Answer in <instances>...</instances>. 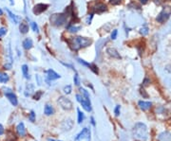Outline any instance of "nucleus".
Segmentation results:
<instances>
[{"label":"nucleus","instance_id":"nucleus-35","mask_svg":"<svg viewBox=\"0 0 171 141\" xmlns=\"http://www.w3.org/2000/svg\"><path fill=\"white\" fill-rule=\"evenodd\" d=\"M89 15H90V16H88V20H87V23H88V24H90L91 19H92V17H93V14H90Z\"/></svg>","mask_w":171,"mask_h":141},{"label":"nucleus","instance_id":"nucleus-5","mask_svg":"<svg viewBox=\"0 0 171 141\" xmlns=\"http://www.w3.org/2000/svg\"><path fill=\"white\" fill-rule=\"evenodd\" d=\"M57 102H58V104L64 109V110H71V109H72V102L69 99H67V98H65V97H60L59 99H58V100H57Z\"/></svg>","mask_w":171,"mask_h":141},{"label":"nucleus","instance_id":"nucleus-12","mask_svg":"<svg viewBox=\"0 0 171 141\" xmlns=\"http://www.w3.org/2000/svg\"><path fill=\"white\" fill-rule=\"evenodd\" d=\"M47 76H48L49 80H50V81L57 80V79H60L61 78V76L58 73H56L54 70H52V69H49L47 71Z\"/></svg>","mask_w":171,"mask_h":141},{"label":"nucleus","instance_id":"nucleus-13","mask_svg":"<svg viewBox=\"0 0 171 141\" xmlns=\"http://www.w3.org/2000/svg\"><path fill=\"white\" fill-rule=\"evenodd\" d=\"M16 132H17V135L19 136H25L26 135V129H25V125L23 122H20L17 127H16Z\"/></svg>","mask_w":171,"mask_h":141},{"label":"nucleus","instance_id":"nucleus-9","mask_svg":"<svg viewBox=\"0 0 171 141\" xmlns=\"http://www.w3.org/2000/svg\"><path fill=\"white\" fill-rule=\"evenodd\" d=\"M93 10V12H97V14H102V12L106 11L108 10V7L105 3H102V2H97L93 8H91Z\"/></svg>","mask_w":171,"mask_h":141},{"label":"nucleus","instance_id":"nucleus-24","mask_svg":"<svg viewBox=\"0 0 171 141\" xmlns=\"http://www.w3.org/2000/svg\"><path fill=\"white\" fill-rule=\"evenodd\" d=\"M7 11H8V14H9V15H10V17L14 20V22L15 23V24H17L18 23V19H17V17L15 16V14H14L11 11V10H7Z\"/></svg>","mask_w":171,"mask_h":141},{"label":"nucleus","instance_id":"nucleus-2","mask_svg":"<svg viewBox=\"0 0 171 141\" xmlns=\"http://www.w3.org/2000/svg\"><path fill=\"white\" fill-rule=\"evenodd\" d=\"M132 134L134 135L135 138L142 140V141H146L148 138V133H147V127L146 126V124L143 123H136L134 128H133V131Z\"/></svg>","mask_w":171,"mask_h":141},{"label":"nucleus","instance_id":"nucleus-29","mask_svg":"<svg viewBox=\"0 0 171 141\" xmlns=\"http://www.w3.org/2000/svg\"><path fill=\"white\" fill-rule=\"evenodd\" d=\"M121 2H122V0H109V3L113 6L119 5V4H121Z\"/></svg>","mask_w":171,"mask_h":141},{"label":"nucleus","instance_id":"nucleus-17","mask_svg":"<svg viewBox=\"0 0 171 141\" xmlns=\"http://www.w3.org/2000/svg\"><path fill=\"white\" fill-rule=\"evenodd\" d=\"M53 112H54V110H53V107H52L51 105H49V104L45 105L44 113H45L46 116H50V115L53 114Z\"/></svg>","mask_w":171,"mask_h":141},{"label":"nucleus","instance_id":"nucleus-40","mask_svg":"<svg viewBox=\"0 0 171 141\" xmlns=\"http://www.w3.org/2000/svg\"><path fill=\"white\" fill-rule=\"evenodd\" d=\"M2 14H3V10L0 9V15H2Z\"/></svg>","mask_w":171,"mask_h":141},{"label":"nucleus","instance_id":"nucleus-32","mask_svg":"<svg viewBox=\"0 0 171 141\" xmlns=\"http://www.w3.org/2000/svg\"><path fill=\"white\" fill-rule=\"evenodd\" d=\"M73 80H74V83H75V85H79L80 84V81H79V77H78V75L77 74H75L74 75V78H73Z\"/></svg>","mask_w":171,"mask_h":141},{"label":"nucleus","instance_id":"nucleus-3","mask_svg":"<svg viewBox=\"0 0 171 141\" xmlns=\"http://www.w3.org/2000/svg\"><path fill=\"white\" fill-rule=\"evenodd\" d=\"M68 15L66 14H56L51 15L50 17V23L54 26H62L64 23L67 21Z\"/></svg>","mask_w":171,"mask_h":141},{"label":"nucleus","instance_id":"nucleus-28","mask_svg":"<svg viewBox=\"0 0 171 141\" xmlns=\"http://www.w3.org/2000/svg\"><path fill=\"white\" fill-rule=\"evenodd\" d=\"M31 26H32V30L34 31V32H39V29H38V26L36 25V23L35 22H32L31 23Z\"/></svg>","mask_w":171,"mask_h":141},{"label":"nucleus","instance_id":"nucleus-21","mask_svg":"<svg viewBox=\"0 0 171 141\" xmlns=\"http://www.w3.org/2000/svg\"><path fill=\"white\" fill-rule=\"evenodd\" d=\"M80 92H81V96L84 98V99H88V100H90L89 99V94H88V92L86 90V89H84V88H80Z\"/></svg>","mask_w":171,"mask_h":141},{"label":"nucleus","instance_id":"nucleus-36","mask_svg":"<svg viewBox=\"0 0 171 141\" xmlns=\"http://www.w3.org/2000/svg\"><path fill=\"white\" fill-rule=\"evenodd\" d=\"M3 134H4V128L1 124H0V135H3Z\"/></svg>","mask_w":171,"mask_h":141},{"label":"nucleus","instance_id":"nucleus-6","mask_svg":"<svg viewBox=\"0 0 171 141\" xmlns=\"http://www.w3.org/2000/svg\"><path fill=\"white\" fill-rule=\"evenodd\" d=\"M76 99L77 100L80 102L81 105L83 106V108L87 111V112H90L91 111V104H90V100H88L86 99H84L80 94L76 95Z\"/></svg>","mask_w":171,"mask_h":141},{"label":"nucleus","instance_id":"nucleus-14","mask_svg":"<svg viewBox=\"0 0 171 141\" xmlns=\"http://www.w3.org/2000/svg\"><path fill=\"white\" fill-rule=\"evenodd\" d=\"M19 30H20V33L22 34H26L28 31H29V25L26 21H22L19 25Z\"/></svg>","mask_w":171,"mask_h":141},{"label":"nucleus","instance_id":"nucleus-15","mask_svg":"<svg viewBox=\"0 0 171 141\" xmlns=\"http://www.w3.org/2000/svg\"><path fill=\"white\" fill-rule=\"evenodd\" d=\"M138 104H139L140 108H141L142 110H143V111L148 110V109L151 107V105H152L151 102H149V101H143V100H140V101L138 102Z\"/></svg>","mask_w":171,"mask_h":141},{"label":"nucleus","instance_id":"nucleus-31","mask_svg":"<svg viewBox=\"0 0 171 141\" xmlns=\"http://www.w3.org/2000/svg\"><path fill=\"white\" fill-rule=\"evenodd\" d=\"M29 119H30L32 122H34V121H35V114H34V112H33V111H31V114H30Z\"/></svg>","mask_w":171,"mask_h":141},{"label":"nucleus","instance_id":"nucleus-33","mask_svg":"<svg viewBox=\"0 0 171 141\" xmlns=\"http://www.w3.org/2000/svg\"><path fill=\"white\" fill-rule=\"evenodd\" d=\"M114 113H115V116L118 117L120 115V105H117L115 107V110H114Z\"/></svg>","mask_w":171,"mask_h":141},{"label":"nucleus","instance_id":"nucleus-30","mask_svg":"<svg viewBox=\"0 0 171 141\" xmlns=\"http://www.w3.org/2000/svg\"><path fill=\"white\" fill-rule=\"evenodd\" d=\"M117 34H118V30H113L112 32H111V35H110V38L112 40H115L117 38Z\"/></svg>","mask_w":171,"mask_h":141},{"label":"nucleus","instance_id":"nucleus-39","mask_svg":"<svg viewBox=\"0 0 171 141\" xmlns=\"http://www.w3.org/2000/svg\"><path fill=\"white\" fill-rule=\"evenodd\" d=\"M48 141H59V140H55L53 138H48Z\"/></svg>","mask_w":171,"mask_h":141},{"label":"nucleus","instance_id":"nucleus-8","mask_svg":"<svg viewBox=\"0 0 171 141\" xmlns=\"http://www.w3.org/2000/svg\"><path fill=\"white\" fill-rule=\"evenodd\" d=\"M48 8H49L48 4H43V3L36 4L33 8V14L36 15H39V14H41L42 12H44Z\"/></svg>","mask_w":171,"mask_h":141},{"label":"nucleus","instance_id":"nucleus-27","mask_svg":"<svg viewBox=\"0 0 171 141\" xmlns=\"http://www.w3.org/2000/svg\"><path fill=\"white\" fill-rule=\"evenodd\" d=\"M64 92H65V94H67V95L71 94V85H66L64 87Z\"/></svg>","mask_w":171,"mask_h":141},{"label":"nucleus","instance_id":"nucleus-4","mask_svg":"<svg viewBox=\"0 0 171 141\" xmlns=\"http://www.w3.org/2000/svg\"><path fill=\"white\" fill-rule=\"evenodd\" d=\"M170 14H171V7H165L160 12L159 15L157 16L156 20L159 23H164V22H165L169 18Z\"/></svg>","mask_w":171,"mask_h":141},{"label":"nucleus","instance_id":"nucleus-22","mask_svg":"<svg viewBox=\"0 0 171 141\" xmlns=\"http://www.w3.org/2000/svg\"><path fill=\"white\" fill-rule=\"evenodd\" d=\"M80 29H81V27H76V26H74V25H71V26H70V27H68V30L70 32H77Z\"/></svg>","mask_w":171,"mask_h":141},{"label":"nucleus","instance_id":"nucleus-38","mask_svg":"<svg viewBox=\"0 0 171 141\" xmlns=\"http://www.w3.org/2000/svg\"><path fill=\"white\" fill-rule=\"evenodd\" d=\"M91 123H92L93 125H95V121H94V119L91 117Z\"/></svg>","mask_w":171,"mask_h":141},{"label":"nucleus","instance_id":"nucleus-16","mask_svg":"<svg viewBox=\"0 0 171 141\" xmlns=\"http://www.w3.org/2000/svg\"><path fill=\"white\" fill-rule=\"evenodd\" d=\"M23 47L25 49H31L33 46V43H32V40L31 39V38H27V39H25L23 41Z\"/></svg>","mask_w":171,"mask_h":141},{"label":"nucleus","instance_id":"nucleus-11","mask_svg":"<svg viewBox=\"0 0 171 141\" xmlns=\"http://www.w3.org/2000/svg\"><path fill=\"white\" fill-rule=\"evenodd\" d=\"M5 95L7 97V99L11 101V103L14 105V106H16L18 101H17V98L16 96L14 94V93H11V92H5Z\"/></svg>","mask_w":171,"mask_h":141},{"label":"nucleus","instance_id":"nucleus-7","mask_svg":"<svg viewBox=\"0 0 171 141\" xmlns=\"http://www.w3.org/2000/svg\"><path fill=\"white\" fill-rule=\"evenodd\" d=\"M81 139H87V141L90 140V131H89L88 128H84V129L82 130V132L75 137L76 141L81 140Z\"/></svg>","mask_w":171,"mask_h":141},{"label":"nucleus","instance_id":"nucleus-1","mask_svg":"<svg viewBox=\"0 0 171 141\" xmlns=\"http://www.w3.org/2000/svg\"><path fill=\"white\" fill-rule=\"evenodd\" d=\"M68 43L73 50L77 51L80 48L89 46L91 44H92V40L89 39V38H87V37L77 36V37H73V38H71V39L68 40Z\"/></svg>","mask_w":171,"mask_h":141},{"label":"nucleus","instance_id":"nucleus-25","mask_svg":"<svg viewBox=\"0 0 171 141\" xmlns=\"http://www.w3.org/2000/svg\"><path fill=\"white\" fill-rule=\"evenodd\" d=\"M89 69L91 70V71H92L93 73H95V74H98V67L95 66V65H93V63H90V65H89Z\"/></svg>","mask_w":171,"mask_h":141},{"label":"nucleus","instance_id":"nucleus-26","mask_svg":"<svg viewBox=\"0 0 171 141\" xmlns=\"http://www.w3.org/2000/svg\"><path fill=\"white\" fill-rule=\"evenodd\" d=\"M42 95H43V91H36V94L33 96V99L35 100H38V99H40Z\"/></svg>","mask_w":171,"mask_h":141},{"label":"nucleus","instance_id":"nucleus-20","mask_svg":"<svg viewBox=\"0 0 171 141\" xmlns=\"http://www.w3.org/2000/svg\"><path fill=\"white\" fill-rule=\"evenodd\" d=\"M77 113H78V123H79V124H81V123L84 121L85 116H84V114L81 112V110H80V109H77Z\"/></svg>","mask_w":171,"mask_h":141},{"label":"nucleus","instance_id":"nucleus-37","mask_svg":"<svg viewBox=\"0 0 171 141\" xmlns=\"http://www.w3.org/2000/svg\"><path fill=\"white\" fill-rule=\"evenodd\" d=\"M139 1L142 3V4H147V1H148V0H139Z\"/></svg>","mask_w":171,"mask_h":141},{"label":"nucleus","instance_id":"nucleus-18","mask_svg":"<svg viewBox=\"0 0 171 141\" xmlns=\"http://www.w3.org/2000/svg\"><path fill=\"white\" fill-rule=\"evenodd\" d=\"M22 73H23V76L25 77L26 79H30V75H29V67L27 65H23L22 66Z\"/></svg>","mask_w":171,"mask_h":141},{"label":"nucleus","instance_id":"nucleus-10","mask_svg":"<svg viewBox=\"0 0 171 141\" xmlns=\"http://www.w3.org/2000/svg\"><path fill=\"white\" fill-rule=\"evenodd\" d=\"M107 53L111 56L112 58H116V59H121V55L118 52V50L114 47H109L107 48Z\"/></svg>","mask_w":171,"mask_h":141},{"label":"nucleus","instance_id":"nucleus-34","mask_svg":"<svg viewBox=\"0 0 171 141\" xmlns=\"http://www.w3.org/2000/svg\"><path fill=\"white\" fill-rule=\"evenodd\" d=\"M7 33V29L5 28H0V37L4 36Z\"/></svg>","mask_w":171,"mask_h":141},{"label":"nucleus","instance_id":"nucleus-23","mask_svg":"<svg viewBox=\"0 0 171 141\" xmlns=\"http://www.w3.org/2000/svg\"><path fill=\"white\" fill-rule=\"evenodd\" d=\"M140 33L143 35V36H146L148 34V28L147 27V26H143V27L140 30Z\"/></svg>","mask_w":171,"mask_h":141},{"label":"nucleus","instance_id":"nucleus-19","mask_svg":"<svg viewBox=\"0 0 171 141\" xmlns=\"http://www.w3.org/2000/svg\"><path fill=\"white\" fill-rule=\"evenodd\" d=\"M9 81V76L6 73L0 72V83H6Z\"/></svg>","mask_w":171,"mask_h":141}]
</instances>
